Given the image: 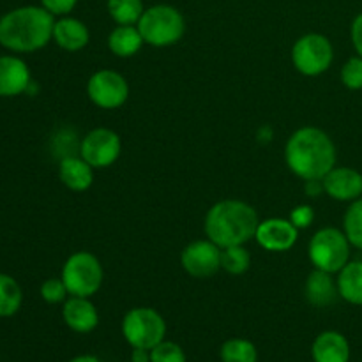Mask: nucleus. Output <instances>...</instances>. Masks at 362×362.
I'll return each instance as SVG.
<instances>
[{"label": "nucleus", "instance_id": "32", "mask_svg": "<svg viewBox=\"0 0 362 362\" xmlns=\"http://www.w3.org/2000/svg\"><path fill=\"white\" fill-rule=\"evenodd\" d=\"M350 37H352V45L357 55L362 57V13L354 18L352 27H350Z\"/></svg>", "mask_w": 362, "mask_h": 362}, {"label": "nucleus", "instance_id": "28", "mask_svg": "<svg viewBox=\"0 0 362 362\" xmlns=\"http://www.w3.org/2000/svg\"><path fill=\"white\" fill-rule=\"evenodd\" d=\"M341 81L350 90L362 88V57H352L341 67Z\"/></svg>", "mask_w": 362, "mask_h": 362}, {"label": "nucleus", "instance_id": "19", "mask_svg": "<svg viewBox=\"0 0 362 362\" xmlns=\"http://www.w3.org/2000/svg\"><path fill=\"white\" fill-rule=\"evenodd\" d=\"M304 296H306L308 303H311L313 306H318V308L331 306L339 296L338 281L332 279L331 272L315 269L306 279V285H304Z\"/></svg>", "mask_w": 362, "mask_h": 362}, {"label": "nucleus", "instance_id": "25", "mask_svg": "<svg viewBox=\"0 0 362 362\" xmlns=\"http://www.w3.org/2000/svg\"><path fill=\"white\" fill-rule=\"evenodd\" d=\"M343 232L349 237L350 244L362 251V197L352 202L343 218Z\"/></svg>", "mask_w": 362, "mask_h": 362}, {"label": "nucleus", "instance_id": "16", "mask_svg": "<svg viewBox=\"0 0 362 362\" xmlns=\"http://www.w3.org/2000/svg\"><path fill=\"white\" fill-rule=\"evenodd\" d=\"M53 41L66 52H80L90 41L87 25L73 16H60L53 25Z\"/></svg>", "mask_w": 362, "mask_h": 362}, {"label": "nucleus", "instance_id": "8", "mask_svg": "<svg viewBox=\"0 0 362 362\" xmlns=\"http://www.w3.org/2000/svg\"><path fill=\"white\" fill-rule=\"evenodd\" d=\"M334 49L324 34H304L292 48L293 67L304 76H320L331 67Z\"/></svg>", "mask_w": 362, "mask_h": 362}, {"label": "nucleus", "instance_id": "14", "mask_svg": "<svg viewBox=\"0 0 362 362\" xmlns=\"http://www.w3.org/2000/svg\"><path fill=\"white\" fill-rule=\"evenodd\" d=\"M32 83L30 69L20 57H0V98H16L28 90Z\"/></svg>", "mask_w": 362, "mask_h": 362}, {"label": "nucleus", "instance_id": "2", "mask_svg": "<svg viewBox=\"0 0 362 362\" xmlns=\"http://www.w3.org/2000/svg\"><path fill=\"white\" fill-rule=\"evenodd\" d=\"M55 16L42 6H21L0 18V45L14 53H32L53 41Z\"/></svg>", "mask_w": 362, "mask_h": 362}, {"label": "nucleus", "instance_id": "9", "mask_svg": "<svg viewBox=\"0 0 362 362\" xmlns=\"http://www.w3.org/2000/svg\"><path fill=\"white\" fill-rule=\"evenodd\" d=\"M122 141L115 131L108 127H95L88 131L80 144V156L92 168H108L119 159Z\"/></svg>", "mask_w": 362, "mask_h": 362}, {"label": "nucleus", "instance_id": "21", "mask_svg": "<svg viewBox=\"0 0 362 362\" xmlns=\"http://www.w3.org/2000/svg\"><path fill=\"white\" fill-rule=\"evenodd\" d=\"M338 292L343 300L354 306H362V262H349L338 272Z\"/></svg>", "mask_w": 362, "mask_h": 362}, {"label": "nucleus", "instance_id": "7", "mask_svg": "<svg viewBox=\"0 0 362 362\" xmlns=\"http://www.w3.org/2000/svg\"><path fill=\"white\" fill-rule=\"evenodd\" d=\"M122 334L133 349L152 350L165 341L166 322L152 308H133L122 320Z\"/></svg>", "mask_w": 362, "mask_h": 362}, {"label": "nucleus", "instance_id": "12", "mask_svg": "<svg viewBox=\"0 0 362 362\" xmlns=\"http://www.w3.org/2000/svg\"><path fill=\"white\" fill-rule=\"evenodd\" d=\"M299 230L292 225L290 219L271 218L258 223L255 239L264 250L274 251V253H283V251L292 250L293 244L297 243Z\"/></svg>", "mask_w": 362, "mask_h": 362}, {"label": "nucleus", "instance_id": "31", "mask_svg": "<svg viewBox=\"0 0 362 362\" xmlns=\"http://www.w3.org/2000/svg\"><path fill=\"white\" fill-rule=\"evenodd\" d=\"M78 0H41V6L53 16H67L76 7Z\"/></svg>", "mask_w": 362, "mask_h": 362}, {"label": "nucleus", "instance_id": "5", "mask_svg": "<svg viewBox=\"0 0 362 362\" xmlns=\"http://www.w3.org/2000/svg\"><path fill=\"white\" fill-rule=\"evenodd\" d=\"M60 278H62L69 296L92 297L101 288L105 272H103V265L95 255L88 253V251H76L66 260Z\"/></svg>", "mask_w": 362, "mask_h": 362}, {"label": "nucleus", "instance_id": "27", "mask_svg": "<svg viewBox=\"0 0 362 362\" xmlns=\"http://www.w3.org/2000/svg\"><path fill=\"white\" fill-rule=\"evenodd\" d=\"M151 362H186V354L177 343L161 341L151 350Z\"/></svg>", "mask_w": 362, "mask_h": 362}, {"label": "nucleus", "instance_id": "30", "mask_svg": "<svg viewBox=\"0 0 362 362\" xmlns=\"http://www.w3.org/2000/svg\"><path fill=\"white\" fill-rule=\"evenodd\" d=\"M315 219V211L310 205H297L292 212H290V221L296 226L297 230L308 228V226L313 223Z\"/></svg>", "mask_w": 362, "mask_h": 362}, {"label": "nucleus", "instance_id": "20", "mask_svg": "<svg viewBox=\"0 0 362 362\" xmlns=\"http://www.w3.org/2000/svg\"><path fill=\"white\" fill-rule=\"evenodd\" d=\"M144 45V37L136 25H117L108 35V48L112 49L113 55L120 59H129L136 55Z\"/></svg>", "mask_w": 362, "mask_h": 362}, {"label": "nucleus", "instance_id": "4", "mask_svg": "<svg viewBox=\"0 0 362 362\" xmlns=\"http://www.w3.org/2000/svg\"><path fill=\"white\" fill-rule=\"evenodd\" d=\"M145 45L165 48L177 45L186 32V20L177 7L168 4H156L144 11L136 23Z\"/></svg>", "mask_w": 362, "mask_h": 362}, {"label": "nucleus", "instance_id": "29", "mask_svg": "<svg viewBox=\"0 0 362 362\" xmlns=\"http://www.w3.org/2000/svg\"><path fill=\"white\" fill-rule=\"evenodd\" d=\"M67 296H69V292H67L62 278H49L41 285V297L45 299V303L48 304L64 303Z\"/></svg>", "mask_w": 362, "mask_h": 362}, {"label": "nucleus", "instance_id": "15", "mask_svg": "<svg viewBox=\"0 0 362 362\" xmlns=\"http://www.w3.org/2000/svg\"><path fill=\"white\" fill-rule=\"evenodd\" d=\"M64 324L74 332L87 334L92 332L99 324V315L94 304L88 300V297H74L64 300L62 308Z\"/></svg>", "mask_w": 362, "mask_h": 362}, {"label": "nucleus", "instance_id": "17", "mask_svg": "<svg viewBox=\"0 0 362 362\" xmlns=\"http://www.w3.org/2000/svg\"><path fill=\"white\" fill-rule=\"evenodd\" d=\"M59 179L67 189L83 193L94 182V168L81 156H66L59 165Z\"/></svg>", "mask_w": 362, "mask_h": 362}, {"label": "nucleus", "instance_id": "24", "mask_svg": "<svg viewBox=\"0 0 362 362\" xmlns=\"http://www.w3.org/2000/svg\"><path fill=\"white\" fill-rule=\"evenodd\" d=\"M223 362H257L258 352L257 346L250 339L232 338L223 343L221 346Z\"/></svg>", "mask_w": 362, "mask_h": 362}, {"label": "nucleus", "instance_id": "11", "mask_svg": "<svg viewBox=\"0 0 362 362\" xmlns=\"http://www.w3.org/2000/svg\"><path fill=\"white\" fill-rule=\"evenodd\" d=\"M182 269L197 279H207L221 269V247L212 240H194L180 255Z\"/></svg>", "mask_w": 362, "mask_h": 362}, {"label": "nucleus", "instance_id": "33", "mask_svg": "<svg viewBox=\"0 0 362 362\" xmlns=\"http://www.w3.org/2000/svg\"><path fill=\"white\" fill-rule=\"evenodd\" d=\"M131 362H151V350L133 349V354H131Z\"/></svg>", "mask_w": 362, "mask_h": 362}, {"label": "nucleus", "instance_id": "22", "mask_svg": "<svg viewBox=\"0 0 362 362\" xmlns=\"http://www.w3.org/2000/svg\"><path fill=\"white\" fill-rule=\"evenodd\" d=\"M23 303L21 286L13 276L0 272V318H9L20 311Z\"/></svg>", "mask_w": 362, "mask_h": 362}, {"label": "nucleus", "instance_id": "10", "mask_svg": "<svg viewBox=\"0 0 362 362\" xmlns=\"http://www.w3.org/2000/svg\"><path fill=\"white\" fill-rule=\"evenodd\" d=\"M87 94L99 108L115 110L120 108L129 98V85L117 71L101 69L88 78Z\"/></svg>", "mask_w": 362, "mask_h": 362}, {"label": "nucleus", "instance_id": "13", "mask_svg": "<svg viewBox=\"0 0 362 362\" xmlns=\"http://www.w3.org/2000/svg\"><path fill=\"white\" fill-rule=\"evenodd\" d=\"M327 197L338 202H356L362 197V173L349 166H334L322 179Z\"/></svg>", "mask_w": 362, "mask_h": 362}, {"label": "nucleus", "instance_id": "6", "mask_svg": "<svg viewBox=\"0 0 362 362\" xmlns=\"http://www.w3.org/2000/svg\"><path fill=\"white\" fill-rule=\"evenodd\" d=\"M350 246L345 232L327 226L311 237L308 255L315 269L336 274L350 262Z\"/></svg>", "mask_w": 362, "mask_h": 362}, {"label": "nucleus", "instance_id": "23", "mask_svg": "<svg viewBox=\"0 0 362 362\" xmlns=\"http://www.w3.org/2000/svg\"><path fill=\"white\" fill-rule=\"evenodd\" d=\"M106 9L117 25H136L144 14V0H106Z\"/></svg>", "mask_w": 362, "mask_h": 362}, {"label": "nucleus", "instance_id": "34", "mask_svg": "<svg viewBox=\"0 0 362 362\" xmlns=\"http://www.w3.org/2000/svg\"><path fill=\"white\" fill-rule=\"evenodd\" d=\"M69 362H101V361L94 356H78L74 357V359H71Z\"/></svg>", "mask_w": 362, "mask_h": 362}, {"label": "nucleus", "instance_id": "3", "mask_svg": "<svg viewBox=\"0 0 362 362\" xmlns=\"http://www.w3.org/2000/svg\"><path fill=\"white\" fill-rule=\"evenodd\" d=\"M257 211L240 200H223L209 209L205 216V235L221 250L244 246L255 239L258 228Z\"/></svg>", "mask_w": 362, "mask_h": 362}, {"label": "nucleus", "instance_id": "18", "mask_svg": "<svg viewBox=\"0 0 362 362\" xmlns=\"http://www.w3.org/2000/svg\"><path fill=\"white\" fill-rule=\"evenodd\" d=\"M311 356L315 362H349L350 343L341 332L325 331L313 341Z\"/></svg>", "mask_w": 362, "mask_h": 362}, {"label": "nucleus", "instance_id": "26", "mask_svg": "<svg viewBox=\"0 0 362 362\" xmlns=\"http://www.w3.org/2000/svg\"><path fill=\"white\" fill-rule=\"evenodd\" d=\"M251 255L244 246H232L221 250V269L228 274L240 276L250 269Z\"/></svg>", "mask_w": 362, "mask_h": 362}, {"label": "nucleus", "instance_id": "1", "mask_svg": "<svg viewBox=\"0 0 362 362\" xmlns=\"http://www.w3.org/2000/svg\"><path fill=\"white\" fill-rule=\"evenodd\" d=\"M285 159L303 180H322L336 166V145L325 131L300 127L286 141Z\"/></svg>", "mask_w": 362, "mask_h": 362}]
</instances>
